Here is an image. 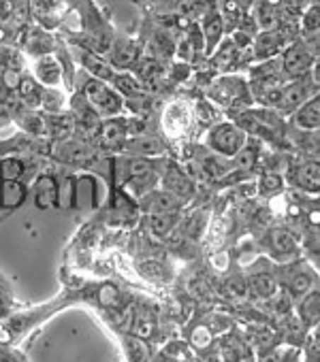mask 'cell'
I'll use <instances>...</instances> for the list:
<instances>
[{
  "label": "cell",
  "instance_id": "6da1fadb",
  "mask_svg": "<svg viewBox=\"0 0 320 362\" xmlns=\"http://www.w3.org/2000/svg\"><path fill=\"white\" fill-rule=\"evenodd\" d=\"M205 98L212 100L216 107H220L227 117L254 107V98H252V92H250L248 77H244L239 73H229V75L214 77L207 83Z\"/></svg>",
  "mask_w": 320,
  "mask_h": 362
},
{
  "label": "cell",
  "instance_id": "7a4b0ae2",
  "mask_svg": "<svg viewBox=\"0 0 320 362\" xmlns=\"http://www.w3.org/2000/svg\"><path fill=\"white\" fill-rule=\"evenodd\" d=\"M273 273H275L280 290H284L292 298V303H297L303 294H307L320 281V273L303 256L284 264H273Z\"/></svg>",
  "mask_w": 320,
  "mask_h": 362
},
{
  "label": "cell",
  "instance_id": "3957f363",
  "mask_svg": "<svg viewBox=\"0 0 320 362\" xmlns=\"http://www.w3.org/2000/svg\"><path fill=\"white\" fill-rule=\"evenodd\" d=\"M248 143L246 130H241L233 119H222L210 126L203 134V147L214 151L224 160H233Z\"/></svg>",
  "mask_w": 320,
  "mask_h": 362
},
{
  "label": "cell",
  "instance_id": "277c9868",
  "mask_svg": "<svg viewBox=\"0 0 320 362\" xmlns=\"http://www.w3.org/2000/svg\"><path fill=\"white\" fill-rule=\"evenodd\" d=\"M258 245L265 252V258L271 260L273 264H284V262H290V260H297L303 256L299 239L286 226H269L263 233Z\"/></svg>",
  "mask_w": 320,
  "mask_h": 362
},
{
  "label": "cell",
  "instance_id": "5b68a950",
  "mask_svg": "<svg viewBox=\"0 0 320 362\" xmlns=\"http://www.w3.org/2000/svg\"><path fill=\"white\" fill-rule=\"evenodd\" d=\"M79 94L94 107V111L98 115H105V117H115L124 111V98L103 79H96V77H90L86 73L81 86H79Z\"/></svg>",
  "mask_w": 320,
  "mask_h": 362
},
{
  "label": "cell",
  "instance_id": "8992f818",
  "mask_svg": "<svg viewBox=\"0 0 320 362\" xmlns=\"http://www.w3.org/2000/svg\"><path fill=\"white\" fill-rule=\"evenodd\" d=\"M284 179L288 186H292L301 194H320V164L314 160L290 153L288 164L284 168Z\"/></svg>",
  "mask_w": 320,
  "mask_h": 362
},
{
  "label": "cell",
  "instance_id": "52a82bcc",
  "mask_svg": "<svg viewBox=\"0 0 320 362\" xmlns=\"http://www.w3.org/2000/svg\"><path fill=\"white\" fill-rule=\"evenodd\" d=\"M318 54L301 39H292L284 52L280 54V64H282V73L286 79H297V77H305L312 73L314 64H316Z\"/></svg>",
  "mask_w": 320,
  "mask_h": 362
},
{
  "label": "cell",
  "instance_id": "ba28073f",
  "mask_svg": "<svg viewBox=\"0 0 320 362\" xmlns=\"http://www.w3.org/2000/svg\"><path fill=\"white\" fill-rule=\"evenodd\" d=\"M318 90L312 73L305 75V77H297V79H286L280 88V100H278V107L275 111L282 115V117H290L314 92Z\"/></svg>",
  "mask_w": 320,
  "mask_h": 362
},
{
  "label": "cell",
  "instance_id": "9c48e42d",
  "mask_svg": "<svg viewBox=\"0 0 320 362\" xmlns=\"http://www.w3.org/2000/svg\"><path fill=\"white\" fill-rule=\"evenodd\" d=\"M160 188L176 194L178 199H182L184 203H188L195 194H197V181L188 175V170L169 160L163 168H160Z\"/></svg>",
  "mask_w": 320,
  "mask_h": 362
},
{
  "label": "cell",
  "instance_id": "30bf717a",
  "mask_svg": "<svg viewBox=\"0 0 320 362\" xmlns=\"http://www.w3.org/2000/svg\"><path fill=\"white\" fill-rule=\"evenodd\" d=\"M290 28L286 26H280V28H273V30H258L254 41H252V56H254V62H263V60H271V58H278L284 47L297 39L295 35L288 33Z\"/></svg>",
  "mask_w": 320,
  "mask_h": 362
},
{
  "label": "cell",
  "instance_id": "8fae6325",
  "mask_svg": "<svg viewBox=\"0 0 320 362\" xmlns=\"http://www.w3.org/2000/svg\"><path fill=\"white\" fill-rule=\"evenodd\" d=\"M163 130L169 139H182L190 132V128L195 126V113H193V105L186 100H173L167 105V109L163 111Z\"/></svg>",
  "mask_w": 320,
  "mask_h": 362
},
{
  "label": "cell",
  "instance_id": "7c38bea8",
  "mask_svg": "<svg viewBox=\"0 0 320 362\" xmlns=\"http://www.w3.org/2000/svg\"><path fill=\"white\" fill-rule=\"evenodd\" d=\"M246 284H248V298L250 300H265L269 296H273L280 286L273 273V262L269 260L265 264V269H254L246 275Z\"/></svg>",
  "mask_w": 320,
  "mask_h": 362
},
{
  "label": "cell",
  "instance_id": "4fadbf2b",
  "mask_svg": "<svg viewBox=\"0 0 320 362\" xmlns=\"http://www.w3.org/2000/svg\"><path fill=\"white\" fill-rule=\"evenodd\" d=\"M286 141L292 153L320 164V130H297L288 124Z\"/></svg>",
  "mask_w": 320,
  "mask_h": 362
},
{
  "label": "cell",
  "instance_id": "5bb4252c",
  "mask_svg": "<svg viewBox=\"0 0 320 362\" xmlns=\"http://www.w3.org/2000/svg\"><path fill=\"white\" fill-rule=\"evenodd\" d=\"M139 205L147 216V214H182L188 203H184L182 199H178L176 194L163 188H154L152 192L139 199Z\"/></svg>",
  "mask_w": 320,
  "mask_h": 362
},
{
  "label": "cell",
  "instance_id": "9a60e30c",
  "mask_svg": "<svg viewBox=\"0 0 320 362\" xmlns=\"http://www.w3.org/2000/svg\"><path fill=\"white\" fill-rule=\"evenodd\" d=\"M109 47H111V52H109L107 62L115 71H132L137 66V62L141 60V45H139V41H135L130 37H120Z\"/></svg>",
  "mask_w": 320,
  "mask_h": 362
},
{
  "label": "cell",
  "instance_id": "2e32d148",
  "mask_svg": "<svg viewBox=\"0 0 320 362\" xmlns=\"http://www.w3.org/2000/svg\"><path fill=\"white\" fill-rule=\"evenodd\" d=\"M199 28H201V37L205 45V56L210 58L216 52V47L224 41V35H227L220 9H210L207 13H203L199 18Z\"/></svg>",
  "mask_w": 320,
  "mask_h": 362
},
{
  "label": "cell",
  "instance_id": "e0dca14e",
  "mask_svg": "<svg viewBox=\"0 0 320 362\" xmlns=\"http://www.w3.org/2000/svg\"><path fill=\"white\" fill-rule=\"evenodd\" d=\"M288 124L297 130H320V88L288 117Z\"/></svg>",
  "mask_w": 320,
  "mask_h": 362
},
{
  "label": "cell",
  "instance_id": "ac0fdd59",
  "mask_svg": "<svg viewBox=\"0 0 320 362\" xmlns=\"http://www.w3.org/2000/svg\"><path fill=\"white\" fill-rule=\"evenodd\" d=\"M33 77L43 86V88H58L62 77H64V64L56 54L37 58L33 62Z\"/></svg>",
  "mask_w": 320,
  "mask_h": 362
},
{
  "label": "cell",
  "instance_id": "d6986e66",
  "mask_svg": "<svg viewBox=\"0 0 320 362\" xmlns=\"http://www.w3.org/2000/svg\"><path fill=\"white\" fill-rule=\"evenodd\" d=\"M295 313L307 330L320 322V281L295 303Z\"/></svg>",
  "mask_w": 320,
  "mask_h": 362
},
{
  "label": "cell",
  "instance_id": "ffe728a7",
  "mask_svg": "<svg viewBox=\"0 0 320 362\" xmlns=\"http://www.w3.org/2000/svg\"><path fill=\"white\" fill-rule=\"evenodd\" d=\"M24 52L28 56L43 58V56H52L56 52V39L45 33L43 28H28V33L24 35V43H22Z\"/></svg>",
  "mask_w": 320,
  "mask_h": 362
},
{
  "label": "cell",
  "instance_id": "44dd1931",
  "mask_svg": "<svg viewBox=\"0 0 320 362\" xmlns=\"http://www.w3.org/2000/svg\"><path fill=\"white\" fill-rule=\"evenodd\" d=\"M180 222H182V214H147L145 218L147 233L160 241H167L178 230Z\"/></svg>",
  "mask_w": 320,
  "mask_h": 362
},
{
  "label": "cell",
  "instance_id": "7402d4cb",
  "mask_svg": "<svg viewBox=\"0 0 320 362\" xmlns=\"http://www.w3.org/2000/svg\"><path fill=\"white\" fill-rule=\"evenodd\" d=\"M71 113H73V122L84 128V130H98L101 128V115L94 111V107L81 96V94H75V98H71Z\"/></svg>",
  "mask_w": 320,
  "mask_h": 362
},
{
  "label": "cell",
  "instance_id": "603a6c76",
  "mask_svg": "<svg viewBox=\"0 0 320 362\" xmlns=\"http://www.w3.org/2000/svg\"><path fill=\"white\" fill-rule=\"evenodd\" d=\"M79 56V64L84 66V71L90 75V77H96V79H103V81H111L113 75H115V69L105 60L101 58L96 52H90V49H79L77 52Z\"/></svg>",
  "mask_w": 320,
  "mask_h": 362
},
{
  "label": "cell",
  "instance_id": "cb8c5ba5",
  "mask_svg": "<svg viewBox=\"0 0 320 362\" xmlns=\"http://www.w3.org/2000/svg\"><path fill=\"white\" fill-rule=\"evenodd\" d=\"M16 96L20 98V103L26 107V109H39L41 107V98H43V86L28 73H24L16 86Z\"/></svg>",
  "mask_w": 320,
  "mask_h": 362
},
{
  "label": "cell",
  "instance_id": "d4e9b609",
  "mask_svg": "<svg viewBox=\"0 0 320 362\" xmlns=\"http://www.w3.org/2000/svg\"><path fill=\"white\" fill-rule=\"evenodd\" d=\"M254 188H256L258 199H267V201H271V199L280 197L282 192H286V179H284V175H282V173L263 170V173L258 175V179H256Z\"/></svg>",
  "mask_w": 320,
  "mask_h": 362
},
{
  "label": "cell",
  "instance_id": "484cf974",
  "mask_svg": "<svg viewBox=\"0 0 320 362\" xmlns=\"http://www.w3.org/2000/svg\"><path fill=\"white\" fill-rule=\"evenodd\" d=\"M139 275L152 284H167L171 279V269L158 258H145L137 264Z\"/></svg>",
  "mask_w": 320,
  "mask_h": 362
},
{
  "label": "cell",
  "instance_id": "4316f807",
  "mask_svg": "<svg viewBox=\"0 0 320 362\" xmlns=\"http://www.w3.org/2000/svg\"><path fill=\"white\" fill-rule=\"evenodd\" d=\"M122 345H124L128 362H152V351H149V345H147L145 339L135 337L130 332H124L122 334Z\"/></svg>",
  "mask_w": 320,
  "mask_h": 362
},
{
  "label": "cell",
  "instance_id": "83f0119b",
  "mask_svg": "<svg viewBox=\"0 0 320 362\" xmlns=\"http://www.w3.org/2000/svg\"><path fill=\"white\" fill-rule=\"evenodd\" d=\"M193 113H195V122H199V124H203V126H214V124H218V122H222V119H227V117H222V109L220 107H216L212 100H207V98H199L195 105H193Z\"/></svg>",
  "mask_w": 320,
  "mask_h": 362
},
{
  "label": "cell",
  "instance_id": "f1b7e54d",
  "mask_svg": "<svg viewBox=\"0 0 320 362\" xmlns=\"http://www.w3.org/2000/svg\"><path fill=\"white\" fill-rule=\"evenodd\" d=\"M130 334L141 337V339H152L156 332V320L147 313V311H132L130 313V326H128Z\"/></svg>",
  "mask_w": 320,
  "mask_h": 362
},
{
  "label": "cell",
  "instance_id": "f546056e",
  "mask_svg": "<svg viewBox=\"0 0 320 362\" xmlns=\"http://www.w3.org/2000/svg\"><path fill=\"white\" fill-rule=\"evenodd\" d=\"M320 33V0H314V3L301 11V18H299V37H312Z\"/></svg>",
  "mask_w": 320,
  "mask_h": 362
},
{
  "label": "cell",
  "instance_id": "4dcf8cb0",
  "mask_svg": "<svg viewBox=\"0 0 320 362\" xmlns=\"http://www.w3.org/2000/svg\"><path fill=\"white\" fill-rule=\"evenodd\" d=\"M224 296L233 303H244L248 300V284H246V275H229L224 279Z\"/></svg>",
  "mask_w": 320,
  "mask_h": 362
},
{
  "label": "cell",
  "instance_id": "1f68e13d",
  "mask_svg": "<svg viewBox=\"0 0 320 362\" xmlns=\"http://www.w3.org/2000/svg\"><path fill=\"white\" fill-rule=\"evenodd\" d=\"M24 56L7 45H0V73H22Z\"/></svg>",
  "mask_w": 320,
  "mask_h": 362
},
{
  "label": "cell",
  "instance_id": "d6a6232c",
  "mask_svg": "<svg viewBox=\"0 0 320 362\" xmlns=\"http://www.w3.org/2000/svg\"><path fill=\"white\" fill-rule=\"evenodd\" d=\"M60 158L67 160V162H84V160H90V158H92V149H90V145H86V143L69 141V143L62 145Z\"/></svg>",
  "mask_w": 320,
  "mask_h": 362
},
{
  "label": "cell",
  "instance_id": "836d02e7",
  "mask_svg": "<svg viewBox=\"0 0 320 362\" xmlns=\"http://www.w3.org/2000/svg\"><path fill=\"white\" fill-rule=\"evenodd\" d=\"M41 107L47 115L52 113H62L64 107V94L58 88H43V98H41Z\"/></svg>",
  "mask_w": 320,
  "mask_h": 362
},
{
  "label": "cell",
  "instance_id": "e575fe53",
  "mask_svg": "<svg viewBox=\"0 0 320 362\" xmlns=\"http://www.w3.org/2000/svg\"><path fill=\"white\" fill-rule=\"evenodd\" d=\"M98 300H101L105 307L115 309V307L122 305V292H120L113 284H103V286L98 288Z\"/></svg>",
  "mask_w": 320,
  "mask_h": 362
},
{
  "label": "cell",
  "instance_id": "d590c367",
  "mask_svg": "<svg viewBox=\"0 0 320 362\" xmlns=\"http://www.w3.org/2000/svg\"><path fill=\"white\" fill-rule=\"evenodd\" d=\"M278 362H301V349L284 345V351L280 354Z\"/></svg>",
  "mask_w": 320,
  "mask_h": 362
},
{
  "label": "cell",
  "instance_id": "8d00e7d4",
  "mask_svg": "<svg viewBox=\"0 0 320 362\" xmlns=\"http://www.w3.org/2000/svg\"><path fill=\"white\" fill-rule=\"evenodd\" d=\"M233 3H235L241 11H252V7L256 5V0H233Z\"/></svg>",
  "mask_w": 320,
  "mask_h": 362
},
{
  "label": "cell",
  "instance_id": "74e56055",
  "mask_svg": "<svg viewBox=\"0 0 320 362\" xmlns=\"http://www.w3.org/2000/svg\"><path fill=\"white\" fill-rule=\"evenodd\" d=\"M307 339L312 341V343H316V345H320V322L309 330V334H307Z\"/></svg>",
  "mask_w": 320,
  "mask_h": 362
}]
</instances>
